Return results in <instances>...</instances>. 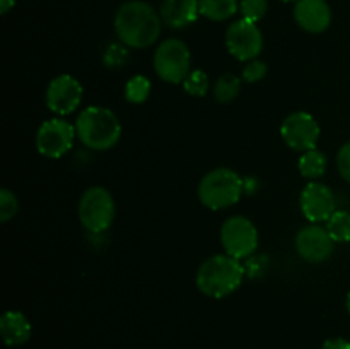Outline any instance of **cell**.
Listing matches in <instances>:
<instances>
[{
    "instance_id": "8",
    "label": "cell",
    "mask_w": 350,
    "mask_h": 349,
    "mask_svg": "<svg viewBox=\"0 0 350 349\" xmlns=\"http://www.w3.org/2000/svg\"><path fill=\"white\" fill-rule=\"evenodd\" d=\"M75 137V125L64 118H50L38 129L36 149L48 159H60L72 149Z\"/></svg>"
},
{
    "instance_id": "21",
    "label": "cell",
    "mask_w": 350,
    "mask_h": 349,
    "mask_svg": "<svg viewBox=\"0 0 350 349\" xmlns=\"http://www.w3.org/2000/svg\"><path fill=\"white\" fill-rule=\"evenodd\" d=\"M327 231L334 238L335 243L350 242V212L335 211L327 221Z\"/></svg>"
},
{
    "instance_id": "7",
    "label": "cell",
    "mask_w": 350,
    "mask_h": 349,
    "mask_svg": "<svg viewBox=\"0 0 350 349\" xmlns=\"http://www.w3.org/2000/svg\"><path fill=\"white\" fill-rule=\"evenodd\" d=\"M221 243L234 259H248L258 248V229L245 216H231L221 228Z\"/></svg>"
},
{
    "instance_id": "11",
    "label": "cell",
    "mask_w": 350,
    "mask_h": 349,
    "mask_svg": "<svg viewBox=\"0 0 350 349\" xmlns=\"http://www.w3.org/2000/svg\"><path fill=\"white\" fill-rule=\"evenodd\" d=\"M226 47L229 53L238 60H255L263 48L262 31L252 21H236L226 31Z\"/></svg>"
},
{
    "instance_id": "14",
    "label": "cell",
    "mask_w": 350,
    "mask_h": 349,
    "mask_svg": "<svg viewBox=\"0 0 350 349\" xmlns=\"http://www.w3.org/2000/svg\"><path fill=\"white\" fill-rule=\"evenodd\" d=\"M294 19L308 33H323L332 23V9L327 0H297Z\"/></svg>"
},
{
    "instance_id": "3",
    "label": "cell",
    "mask_w": 350,
    "mask_h": 349,
    "mask_svg": "<svg viewBox=\"0 0 350 349\" xmlns=\"http://www.w3.org/2000/svg\"><path fill=\"white\" fill-rule=\"evenodd\" d=\"M75 132L85 147L108 151L122 137V123L115 112L106 106H88L75 120Z\"/></svg>"
},
{
    "instance_id": "6",
    "label": "cell",
    "mask_w": 350,
    "mask_h": 349,
    "mask_svg": "<svg viewBox=\"0 0 350 349\" xmlns=\"http://www.w3.org/2000/svg\"><path fill=\"white\" fill-rule=\"evenodd\" d=\"M154 70L170 84H183L191 72V55L187 44L176 38L163 41L154 53Z\"/></svg>"
},
{
    "instance_id": "18",
    "label": "cell",
    "mask_w": 350,
    "mask_h": 349,
    "mask_svg": "<svg viewBox=\"0 0 350 349\" xmlns=\"http://www.w3.org/2000/svg\"><path fill=\"white\" fill-rule=\"evenodd\" d=\"M299 171L304 178H310V180H317L321 178L327 171L328 159L321 151L311 149L303 153V156L299 157Z\"/></svg>"
},
{
    "instance_id": "19",
    "label": "cell",
    "mask_w": 350,
    "mask_h": 349,
    "mask_svg": "<svg viewBox=\"0 0 350 349\" xmlns=\"http://www.w3.org/2000/svg\"><path fill=\"white\" fill-rule=\"evenodd\" d=\"M241 92V79L236 77L234 74H224L217 79L214 86V98L215 101L228 105L232 99H236Z\"/></svg>"
},
{
    "instance_id": "1",
    "label": "cell",
    "mask_w": 350,
    "mask_h": 349,
    "mask_svg": "<svg viewBox=\"0 0 350 349\" xmlns=\"http://www.w3.org/2000/svg\"><path fill=\"white\" fill-rule=\"evenodd\" d=\"M163 19L147 2L130 0L115 16V31L120 41L130 48H149L161 34Z\"/></svg>"
},
{
    "instance_id": "22",
    "label": "cell",
    "mask_w": 350,
    "mask_h": 349,
    "mask_svg": "<svg viewBox=\"0 0 350 349\" xmlns=\"http://www.w3.org/2000/svg\"><path fill=\"white\" fill-rule=\"evenodd\" d=\"M183 88L190 96L202 98V96L207 94L208 91V75L205 74L204 70H200V68L191 70L190 74H188V77L183 81Z\"/></svg>"
},
{
    "instance_id": "31",
    "label": "cell",
    "mask_w": 350,
    "mask_h": 349,
    "mask_svg": "<svg viewBox=\"0 0 350 349\" xmlns=\"http://www.w3.org/2000/svg\"><path fill=\"white\" fill-rule=\"evenodd\" d=\"M282 2H297V0H282Z\"/></svg>"
},
{
    "instance_id": "30",
    "label": "cell",
    "mask_w": 350,
    "mask_h": 349,
    "mask_svg": "<svg viewBox=\"0 0 350 349\" xmlns=\"http://www.w3.org/2000/svg\"><path fill=\"white\" fill-rule=\"evenodd\" d=\"M347 311H349V315H350V293L347 294Z\"/></svg>"
},
{
    "instance_id": "4",
    "label": "cell",
    "mask_w": 350,
    "mask_h": 349,
    "mask_svg": "<svg viewBox=\"0 0 350 349\" xmlns=\"http://www.w3.org/2000/svg\"><path fill=\"white\" fill-rule=\"evenodd\" d=\"M245 192V180L229 168L208 171L198 185V198L211 211L228 209L239 202Z\"/></svg>"
},
{
    "instance_id": "9",
    "label": "cell",
    "mask_w": 350,
    "mask_h": 349,
    "mask_svg": "<svg viewBox=\"0 0 350 349\" xmlns=\"http://www.w3.org/2000/svg\"><path fill=\"white\" fill-rule=\"evenodd\" d=\"M84 98V88L74 75L62 74L51 79L44 92V103L55 115L65 116L81 106Z\"/></svg>"
},
{
    "instance_id": "27",
    "label": "cell",
    "mask_w": 350,
    "mask_h": 349,
    "mask_svg": "<svg viewBox=\"0 0 350 349\" xmlns=\"http://www.w3.org/2000/svg\"><path fill=\"white\" fill-rule=\"evenodd\" d=\"M125 60H126V50L125 48L118 47V44H111L105 55V62L108 67H116V65H122Z\"/></svg>"
},
{
    "instance_id": "13",
    "label": "cell",
    "mask_w": 350,
    "mask_h": 349,
    "mask_svg": "<svg viewBox=\"0 0 350 349\" xmlns=\"http://www.w3.org/2000/svg\"><path fill=\"white\" fill-rule=\"evenodd\" d=\"M301 211L310 222L328 221L335 212V195L328 185L310 181L301 194Z\"/></svg>"
},
{
    "instance_id": "15",
    "label": "cell",
    "mask_w": 350,
    "mask_h": 349,
    "mask_svg": "<svg viewBox=\"0 0 350 349\" xmlns=\"http://www.w3.org/2000/svg\"><path fill=\"white\" fill-rule=\"evenodd\" d=\"M200 14L198 0H163L161 2V19L167 27L183 29L197 21Z\"/></svg>"
},
{
    "instance_id": "26",
    "label": "cell",
    "mask_w": 350,
    "mask_h": 349,
    "mask_svg": "<svg viewBox=\"0 0 350 349\" xmlns=\"http://www.w3.org/2000/svg\"><path fill=\"white\" fill-rule=\"evenodd\" d=\"M337 168L340 177L350 185V142L344 144L337 154Z\"/></svg>"
},
{
    "instance_id": "20",
    "label": "cell",
    "mask_w": 350,
    "mask_h": 349,
    "mask_svg": "<svg viewBox=\"0 0 350 349\" xmlns=\"http://www.w3.org/2000/svg\"><path fill=\"white\" fill-rule=\"evenodd\" d=\"M150 89H152V86H150L149 77L142 74L133 75L125 84V99L132 105H142L149 98Z\"/></svg>"
},
{
    "instance_id": "2",
    "label": "cell",
    "mask_w": 350,
    "mask_h": 349,
    "mask_svg": "<svg viewBox=\"0 0 350 349\" xmlns=\"http://www.w3.org/2000/svg\"><path fill=\"white\" fill-rule=\"evenodd\" d=\"M245 266L234 257L212 255L197 270V287L208 298L221 300L229 296L241 286L245 279Z\"/></svg>"
},
{
    "instance_id": "28",
    "label": "cell",
    "mask_w": 350,
    "mask_h": 349,
    "mask_svg": "<svg viewBox=\"0 0 350 349\" xmlns=\"http://www.w3.org/2000/svg\"><path fill=\"white\" fill-rule=\"evenodd\" d=\"M321 349H350V342L347 339H342V337L328 339V341L323 342Z\"/></svg>"
},
{
    "instance_id": "25",
    "label": "cell",
    "mask_w": 350,
    "mask_h": 349,
    "mask_svg": "<svg viewBox=\"0 0 350 349\" xmlns=\"http://www.w3.org/2000/svg\"><path fill=\"white\" fill-rule=\"evenodd\" d=\"M267 64L262 60H250V64H246V67L243 68V81L246 82H258L262 81L267 75Z\"/></svg>"
},
{
    "instance_id": "10",
    "label": "cell",
    "mask_w": 350,
    "mask_h": 349,
    "mask_svg": "<svg viewBox=\"0 0 350 349\" xmlns=\"http://www.w3.org/2000/svg\"><path fill=\"white\" fill-rule=\"evenodd\" d=\"M280 135L287 147L306 153V151L317 149L318 139H320V125L310 113H291L280 125Z\"/></svg>"
},
{
    "instance_id": "17",
    "label": "cell",
    "mask_w": 350,
    "mask_h": 349,
    "mask_svg": "<svg viewBox=\"0 0 350 349\" xmlns=\"http://www.w3.org/2000/svg\"><path fill=\"white\" fill-rule=\"evenodd\" d=\"M200 14L211 21H228L239 10L238 0H198Z\"/></svg>"
},
{
    "instance_id": "29",
    "label": "cell",
    "mask_w": 350,
    "mask_h": 349,
    "mask_svg": "<svg viewBox=\"0 0 350 349\" xmlns=\"http://www.w3.org/2000/svg\"><path fill=\"white\" fill-rule=\"evenodd\" d=\"M14 5H16V0H0V12L7 14Z\"/></svg>"
},
{
    "instance_id": "16",
    "label": "cell",
    "mask_w": 350,
    "mask_h": 349,
    "mask_svg": "<svg viewBox=\"0 0 350 349\" xmlns=\"http://www.w3.org/2000/svg\"><path fill=\"white\" fill-rule=\"evenodd\" d=\"M0 332L7 346H21L29 341L31 324L24 313L9 310L0 318Z\"/></svg>"
},
{
    "instance_id": "5",
    "label": "cell",
    "mask_w": 350,
    "mask_h": 349,
    "mask_svg": "<svg viewBox=\"0 0 350 349\" xmlns=\"http://www.w3.org/2000/svg\"><path fill=\"white\" fill-rule=\"evenodd\" d=\"M116 216L113 195L105 187H91L79 201V219L91 233H105L113 224Z\"/></svg>"
},
{
    "instance_id": "23",
    "label": "cell",
    "mask_w": 350,
    "mask_h": 349,
    "mask_svg": "<svg viewBox=\"0 0 350 349\" xmlns=\"http://www.w3.org/2000/svg\"><path fill=\"white\" fill-rule=\"evenodd\" d=\"M239 10H241L243 19L258 23L265 17L267 10H269V2L267 0H241Z\"/></svg>"
},
{
    "instance_id": "24",
    "label": "cell",
    "mask_w": 350,
    "mask_h": 349,
    "mask_svg": "<svg viewBox=\"0 0 350 349\" xmlns=\"http://www.w3.org/2000/svg\"><path fill=\"white\" fill-rule=\"evenodd\" d=\"M17 211H19V202L14 192H10L9 188H2L0 190V221H10L16 218Z\"/></svg>"
},
{
    "instance_id": "12",
    "label": "cell",
    "mask_w": 350,
    "mask_h": 349,
    "mask_svg": "<svg viewBox=\"0 0 350 349\" xmlns=\"http://www.w3.org/2000/svg\"><path fill=\"white\" fill-rule=\"evenodd\" d=\"M296 250L306 262L320 263L330 259L335 250V242L327 228L311 222L310 226L299 229L296 235Z\"/></svg>"
}]
</instances>
